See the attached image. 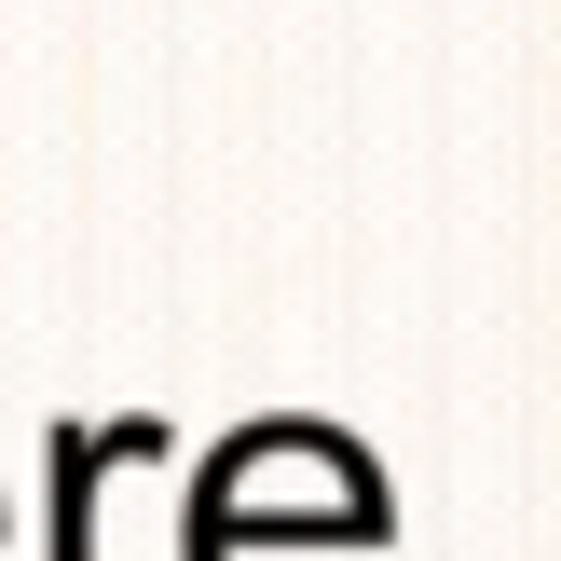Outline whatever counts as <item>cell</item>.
<instances>
[{
	"mask_svg": "<svg viewBox=\"0 0 561 561\" xmlns=\"http://www.w3.org/2000/svg\"><path fill=\"white\" fill-rule=\"evenodd\" d=\"M179 561H398V493L329 411H261L192 466Z\"/></svg>",
	"mask_w": 561,
	"mask_h": 561,
	"instance_id": "6da1fadb",
	"label": "cell"
},
{
	"mask_svg": "<svg viewBox=\"0 0 561 561\" xmlns=\"http://www.w3.org/2000/svg\"><path fill=\"white\" fill-rule=\"evenodd\" d=\"M110 466H164V425H151V411H124V425H55V453H42L55 561H96V493H110Z\"/></svg>",
	"mask_w": 561,
	"mask_h": 561,
	"instance_id": "7a4b0ae2",
	"label": "cell"
},
{
	"mask_svg": "<svg viewBox=\"0 0 561 561\" xmlns=\"http://www.w3.org/2000/svg\"><path fill=\"white\" fill-rule=\"evenodd\" d=\"M0 548H14V507H0Z\"/></svg>",
	"mask_w": 561,
	"mask_h": 561,
	"instance_id": "3957f363",
	"label": "cell"
}]
</instances>
